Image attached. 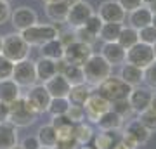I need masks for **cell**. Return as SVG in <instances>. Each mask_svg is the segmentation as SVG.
<instances>
[{
  "mask_svg": "<svg viewBox=\"0 0 156 149\" xmlns=\"http://www.w3.org/2000/svg\"><path fill=\"white\" fill-rule=\"evenodd\" d=\"M82 71H83V80L87 85L95 88L97 85L104 82L108 76H111L113 66L102 57L101 54H92L87 61L82 64Z\"/></svg>",
  "mask_w": 156,
  "mask_h": 149,
  "instance_id": "cell-1",
  "label": "cell"
},
{
  "mask_svg": "<svg viewBox=\"0 0 156 149\" xmlns=\"http://www.w3.org/2000/svg\"><path fill=\"white\" fill-rule=\"evenodd\" d=\"M38 113L31 108L24 95H19L14 102L9 104V123H12L14 127H30L31 123H35V120L38 118Z\"/></svg>",
  "mask_w": 156,
  "mask_h": 149,
  "instance_id": "cell-2",
  "label": "cell"
},
{
  "mask_svg": "<svg viewBox=\"0 0 156 149\" xmlns=\"http://www.w3.org/2000/svg\"><path fill=\"white\" fill-rule=\"evenodd\" d=\"M30 50H31V47L26 44V40L21 37L19 31L2 37V55H5L9 61L17 62L26 59V57H30Z\"/></svg>",
  "mask_w": 156,
  "mask_h": 149,
  "instance_id": "cell-3",
  "label": "cell"
},
{
  "mask_svg": "<svg viewBox=\"0 0 156 149\" xmlns=\"http://www.w3.org/2000/svg\"><path fill=\"white\" fill-rule=\"evenodd\" d=\"M57 35H59L57 24H44V23H35L33 26L21 31V37L26 40L30 47H40L49 40L57 38Z\"/></svg>",
  "mask_w": 156,
  "mask_h": 149,
  "instance_id": "cell-4",
  "label": "cell"
},
{
  "mask_svg": "<svg viewBox=\"0 0 156 149\" xmlns=\"http://www.w3.org/2000/svg\"><path fill=\"white\" fill-rule=\"evenodd\" d=\"M130 85L123 82L120 76H108L104 82L97 85L95 90L99 92L102 97H106L109 102H115V101H122V99H127L128 94H130Z\"/></svg>",
  "mask_w": 156,
  "mask_h": 149,
  "instance_id": "cell-5",
  "label": "cell"
},
{
  "mask_svg": "<svg viewBox=\"0 0 156 149\" xmlns=\"http://www.w3.org/2000/svg\"><path fill=\"white\" fill-rule=\"evenodd\" d=\"M156 61V54H154V47L142 42H137L135 45H132L130 49H127L125 54V62L134 64L137 68H147L151 62Z\"/></svg>",
  "mask_w": 156,
  "mask_h": 149,
  "instance_id": "cell-6",
  "label": "cell"
},
{
  "mask_svg": "<svg viewBox=\"0 0 156 149\" xmlns=\"http://www.w3.org/2000/svg\"><path fill=\"white\" fill-rule=\"evenodd\" d=\"M11 78L21 88H30L31 85H35V83L38 82L37 80V71H35V61L26 57L23 61L14 62V69H12Z\"/></svg>",
  "mask_w": 156,
  "mask_h": 149,
  "instance_id": "cell-7",
  "label": "cell"
},
{
  "mask_svg": "<svg viewBox=\"0 0 156 149\" xmlns=\"http://www.w3.org/2000/svg\"><path fill=\"white\" fill-rule=\"evenodd\" d=\"M94 12H95L94 7L90 5L89 2L78 0V2H75V4L69 5L64 24H66L68 28H71V30L73 28H78V26H83L85 23H87V19H89Z\"/></svg>",
  "mask_w": 156,
  "mask_h": 149,
  "instance_id": "cell-8",
  "label": "cell"
},
{
  "mask_svg": "<svg viewBox=\"0 0 156 149\" xmlns=\"http://www.w3.org/2000/svg\"><path fill=\"white\" fill-rule=\"evenodd\" d=\"M92 54H94L92 45L83 44V42H78V40H73L71 44H68L66 47H64V55H62V59L66 62H69V64H78V66H82Z\"/></svg>",
  "mask_w": 156,
  "mask_h": 149,
  "instance_id": "cell-9",
  "label": "cell"
},
{
  "mask_svg": "<svg viewBox=\"0 0 156 149\" xmlns=\"http://www.w3.org/2000/svg\"><path fill=\"white\" fill-rule=\"evenodd\" d=\"M83 109H85V118H87L89 122L95 123L97 118H99L102 113H106L108 109H111V102H109L106 97H102L99 92H92V94L89 95V99L85 101Z\"/></svg>",
  "mask_w": 156,
  "mask_h": 149,
  "instance_id": "cell-10",
  "label": "cell"
},
{
  "mask_svg": "<svg viewBox=\"0 0 156 149\" xmlns=\"http://www.w3.org/2000/svg\"><path fill=\"white\" fill-rule=\"evenodd\" d=\"M23 95L26 97V101L31 104V108L38 115L47 113V106L50 102V94L47 92V88H45L44 83H35V85H31L28 88V92L23 94Z\"/></svg>",
  "mask_w": 156,
  "mask_h": 149,
  "instance_id": "cell-11",
  "label": "cell"
},
{
  "mask_svg": "<svg viewBox=\"0 0 156 149\" xmlns=\"http://www.w3.org/2000/svg\"><path fill=\"white\" fill-rule=\"evenodd\" d=\"M9 21H11V24L14 26V30L21 33L23 30H26V28L33 26L35 23H38V16H37V12H35L31 7L21 5V7L12 9L11 19H9Z\"/></svg>",
  "mask_w": 156,
  "mask_h": 149,
  "instance_id": "cell-12",
  "label": "cell"
},
{
  "mask_svg": "<svg viewBox=\"0 0 156 149\" xmlns=\"http://www.w3.org/2000/svg\"><path fill=\"white\" fill-rule=\"evenodd\" d=\"M95 14L101 17L102 23H120V24H123L125 19H127V12L123 11L122 5L118 4L116 0H106V2H102Z\"/></svg>",
  "mask_w": 156,
  "mask_h": 149,
  "instance_id": "cell-13",
  "label": "cell"
},
{
  "mask_svg": "<svg viewBox=\"0 0 156 149\" xmlns=\"http://www.w3.org/2000/svg\"><path fill=\"white\" fill-rule=\"evenodd\" d=\"M153 90L151 88H146V87H132L130 88V94H128L127 101L132 111L134 113H142V111L149 109V104H151V99H153Z\"/></svg>",
  "mask_w": 156,
  "mask_h": 149,
  "instance_id": "cell-14",
  "label": "cell"
},
{
  "mask_svg": "<svg viewBox=\"0 0 156 149\" xmlns=\"http://www.w3.org/2000/svg\"><path fill=\"white\" fill-rule=\"evenodd\" d=\"M125 54H127V50L118 42H104L102 47H101V55L111 66H122L125 62Z\"/></svg>",
  "mask_w": 156,
  "mask_h": 149,
  "instance_id": "cell-15",
  "label": "cell"
},
{
  "mask_svg": "<svg viewBox=\"0 0 156 149\" xmlns=\"http://www.w3.org/2000/svg\"><path fill=\"white\" fill-rule=\"evenodd\" d=\"M122 128H123V133H127L128 137H132L139 146H144V144L151 139V132L137 120V118L128 120L127 123H123Z\"/></svg>",
  "mask_w": 156,
  "mask_h": 149,
  "instance_id": "cell-16",
  "label": "cell"
},
{
  "mask_svg": "<svg viewBox=\"0 0 156 149\" xmlns=\"http://www.w3.org/2000/svg\"><path fill=\"white\" fill-rule=\"evenodd\" d=\"M56 66H57V73L66 78L69 85L85 83L82 66H78V64H69V62H66L64 59H59V61H56Z\"/></svg>",
  "mask_w": 156,
  "mask_h": 149,
  "instance_id": "cell-17",
  "label": "cell"
},
{
  "mask_svg": "<svg viewBox=\"0 0 156 149\" xmlns=\"http://www.w3.org/2000/svg\"><path fill=\"white\" fill-rule=\"evenodd\" d=\"M123 123H125V120L118 115L116 111L108 109L106 113H102V115L97 118L95 125H97L99 130H102V132H116V130H120V128L123 127Z\"/></svg>",
  "mask_w": 156,
  "mask_h": 149,
  "instance_id": "cell-18",
  "label": "cell"
},
{
  "mask_svg": "<svg viewBox=\"0 0 156 149\" xmlns=\"http://www.w3.org/2000/svg\"><path fill=\"white\" fill-rule=\"evenodd\" d=\"M118 76L122 78L127 85H130V87H139L140 83L144 82V69L134 66V64L123 62L122 68H120V75Z\"/></svg>",
  "mask_w": 156,
  "mask_h": 149,
  "instance_id": "cell-19",
  "label": "cell"
},
{
  "mask_svg": "<svg viewBox=\"0 0 156 149\" xmlns=\"http://www.w3.org/2000/svg\"><path fill=\"white\" fill-rule=\"evenodd\" d=\"M44 85L47 88V92L50 94V97H68L69 88H71V85L68 83V80L62 75H59V73L54 75L52 78H49Z\"/></svg>",
  "mask_w": 156,
  "mask_h": 149,
  "instance_id": "cell-20",
  "label": "cell"
},
{
  "mask_svg": "<svg viewBox=\"0 0 156 149\" xmlns=\"http://www.w3.org/2000/svg\"><path fill=\"white\" fill-rule=\"evenodd\" d=\"M128 14V26L135 28V30H140L144 26H149L151 24V16H153V11H151L147 5H140L134 11L127 12Z\"/></svg>",
  "mask_w": 156,
  "mask_h": 149,
  "instance_id": "cell-21",
  "label": "cell"
},
{
  "mask_svg": "<svg viewBox=\"0 0 156 149\" xmlns=\"http://www.w3.org/2000/svg\"><path fill=\"white\" fill-rule=\"evenodd\" d=\"M17 144H19L17 127H14L9 122L0 123V149H11Z\"/></svg>",
  "mask_w": 156,
  "mask_h": 149,
  "instance_id": "cell-22",
  "label": "cell"
},
{
  "mask_svg": "<svg viewBox=\"0 0 156 149\" xmlns=\"http://www.w3.org/2000/svg\"><path fill=\"white\" fill-rule=\"evenodd\" d=\"M35 71H37V80L42 82V83H45L49 78H52L54 75H57L56 61H52V59H47V57H42V55H40L38 59L35 61Z\"/></svg>",
  "mask_w": 156,
  "mask_h": 149,
  "instance_id": "cell-23",
  "label": "cell"
},
{
  "mask_svg": "<svg viewBox=\"0 0 156 149\" xmlns=\"http://www.w3.org/2000/svg\"><path fill=\"white\" fill-rule=\"evenodd\" d=\"M21 87L17 85L12 78H7V80H0V101L5 102V104H11L21 95Z\"/></svg>",
  "mask_w": 156,
  "mask_h": 149,
  "instance_id": "cell-24",
  "label": "cell"
},
{
  "mask_svg": "<svg viewBox=\"0 0 156 149\" xmlns=\"http://www.w3.org/2000/svg\"><path fill=\"white\" fill-rule=\"evenodd\" d=\"M38 49H40V55L42 57H47V59H52V61H59L64 55V45L61 44L59 38L49 40V42L40 45Z\"/></svg>",
  "mask_w": 156,
  "mask_h": 149,
  "instance_id": "cell-25",
  "label": "cell"
},
{
  "mask_svg": "<svg viewBox=\"0 0 156 149\" xmlns=\"http://www.w3.org/2000/svg\"><path fill=\"white\" fill-rule=\"evenodd\" d=\"M68 9H69V4L66 0L54 2V4H45V16L49 17L52 23H64L66 21Z\"/></svg>",
  "mask_w": 156,
  "mask_h": 149,
  "instance_id": "cell-26",
  "label": "cell"
},
{
  "mask_svg": "<svg viewBox=\"0 0 156 149\" xmlns=\"http://www.w3.org/2000/svg\"><path fill=\"white\" fill-rule=\"evenodd\" d=\"M94 92V88L87 85V83H78V85H71L69 88V94H68V101L71 104H78L83 106L85 101L89 99V95Z\"/></svg>",
  "mask_w": 156,
  "mask_h": 149,
  "instance_id": "cell-27",
  "label": "cell"
},
{
  "mask_svg": "<svg viewBox=\"0 0 156 149\" xmlns=\"http://www.w3.org/2000/svg\"><path fill=\"white\" fill-rule=\"evenodd\" d=\"M35 137L38 139L42 147H54L57 142V130L50 123H47V125H42L38 128V132H37Z\"/></svg>",
  "mask_w": 156,
  "mask_h": 149,
  "instance_id": "cell-28",
  "label": "cell"
},
{
  "mask_svg": "<svg viewBox=\"0 0 156 149\" xmlns=\"http://www.w3.org/2000/svg\"><path fill=\"white\" fill-rule=\"evenodd\" d=\"M122 28L123 24H120V23H102L99 33H97V40H102V44L104 42H116Z\"/></svg>",
  "mask_w": 156,
  "mask_h": 149,
  "instance_id": "cell-29",
  "label": "cell"
},
{
  "mask_svg": "<svg viewBox=\"0 0 156 149\" xmlns=\"http://www.w3.org/2000/svg\"><path fill=\"white\" fill-rule=\"evenodd\" d=\"M73 135L76 139V142L80 146H85V144H89L92 139H94V128L92 125L87 122H80V123H75V127H73Z\"/></svg>",
  "mask_w": 156,
  "mask_h": 149,
  "instance_id": "cell-30",
  "label": "cell"
},
{
  "mask_svg": "<svg viewBox=\"0 0 156 149\" xmlns=\"http://www.w3.org/2000/svg\"><path fill=\"white\" fill-rule=\"evenodd\" d=\"M116 42L122 45L125 50L130 49L132 45H135L137 42H139L137 30H135V28H132V26H125V24H123V28H122V31H120V35H118Z\"/></svg>",
  "mask_w": 156,
  "mask_h": 149,
  "instance_id": "cell-31",
  "label": "cell"
},
{
  "mask_svg": "<svg viewBox=\"0 0 156 149\" xmlns=\"http://www.w3.org/2000/svg\"><path fill=\"white\" fill-rule=\"evenodd\" d=\"M69 104L71 102L68 101V97H50V102L47 106V113H50V116L66 115Z\"/></svg>",
  "mask_w": 156,
  "mask_h": 149,
  "instance_id": "cell-32",
  "label": "cell"
},
{
  "mask_svg": "<svg viewBox=\"0 0 156 149\" xmlns=\"http://www.w3.org/2000/svg\"><path fill=\"white\" fill-rule=\"evenodd\" d=\"M115 144L113 132H102L101 130L97 135H94V149H111Z\"/></svg>",
  "mask_w": 156,
  "mask_h": 149,
  "instance_id": "cell-33",
  "label": "cell"
},
{
  "mask_svg": "<svg viewBox=\"0 0 156 149\" xmlns=\"http://www.w3.org/2000/svg\"><path fill=\"white\" fill-rule=\"evenodd\" d=\"M137 120H139L151 133L156 132V113H153L151 109H146V111H142V113H137Z\"/></svg>",
  "mask_w": 156,
  "mask_h": 149,
  "instance_id": "cell-34",
  "label": "cell"
},
{
  "mask_svg": "<svg viewBox=\"0 0 156 149\" xmlns=\"http://www.w3.org/2000/svg\"><path fill=\"white\" fill-rule=\"evenodd\" d=\"M137 35H139V42H142V44H147V45L156 44V28L153 24L137 30Z\"/></svg>",
  "mask_w": 156,
  "mask_h": 149,
  "instance_id": "cell-35",
  "label": "cell"
},
{
  "mask_svg": "<svg viewBox=\"0 0 156 149\" xmlns=\"http://www.w3.org/2000/svg\"><path fill=\"white\" fill-rule=\"evenodd\" d=\"M66 116L68 120L71 123H80V122H85V109L83 106H78V104H69L66 111Z\"/></svg>",
  "mask_w": 156,
  "mask_h": 149,
  "instance_id": "cell-36",
  "label": "cell"
},
{
  "mask_svg": "<svg viewBox=\"0 0 156 149\" xmlns=\"http://www.w3.org/2000/svg\"><path fill=\"white\" fill-rule=\"evenodd\" d=\"M111 109L116 111V113L122 116L125 122H127V118H130V115L134 113L127 99H122V101H115V102H111Z\"/></svg>",
  "mask_w": 156,
  "mask_h": 149,
  "instance_id": "cell-37",
  "label": "cell"
},
{
  "mask_svg": "<svg viewBox=\"0 0 156 149\" xmlns=\"http://www.w3.org/2000/svg\"><path fill=\"white\" fill-rule=\"evenodd\" d=\"M73 35H75V40H78V42H83V44H89V45H92L95 40H97L94 35L89 33V31H87L83 26L73 28Z\"/></svg>",
  "mask_w": 156,
  "mask_h": 149,
  "instance_id": "cell-38",
  "label": "cell"
},
{
  "mask_svg": "<svg viewBox=\"0 0 156 149\" xmlns=\"http://www.w3.org/2000/svg\"><path fill=\"white\" fill-rule=\"evenodd\" d=\"M101 26H102V21H101V17L97 16V14H92V16L87 19V23L83 24V28L89 31V33H92L97 38V33H99V30H101Z\"/></svg>",
  "mask_w": 156,
  "mask_h": 149,
  "instance_id": "cell-39",
  "label": "cell"
},
{
  "mask_svg": "<svg viewBox=\"0 0 156 149\" xmlns=\"http://www.w3.org/2000/svg\"><path fill=\"white\" fill-rule=\"evenodd\" d=\"M80 144L76 142L75 135H66V137H57V142L54 149H78Z\"/></svg>",
  "mask_w": 156,
  "mask_h": 149,
  "instance_id": "cell-40",
  "label": "cell"
},
{
  "mask_svg": "<svg viewBox=\"0 0 156 149\" xmlns=\"http://www.w3.org/2000/svg\"><path fill=\"white\" fill-rule=\"evenodd\" d=\"M12 69H14V62L9 61L5 55L0 54V80H7L12 76Z\"/></svg>",
  "mask_w": 156,
  "mask_h": 149,
  "instance_id": "cell-41",
  "label": "cell"
},
{
  "mask_svg": "<svg viewBox=\"0 0 156 149\" xmlns=\"http://www.w3.org/2000/svg\"><path fill=\"white\" fill-rule=\"evenodd\" d=\"M144 82L149 88H156V61L144 68Z\"/></svg>",
  "mask_w": 156,
  "mask_h": 149,
  "instance_id": "cell-42",
  "label": "cell"
},
{
  "mask_svg": "<svg viewBox=\"0 0 156 149\" xmlns=\"http://www.w3.org/2000/svg\"><path fill=\"white\" fill-rule=\"evenodd\" d=\"M11 5H9V0H0V24H4L11 19Z\"/></svg>",
  "mask_w": 156,
  "mask_h": 149,
  "instance_id": "cell-43",
  "label": "cell"
},
{
  "mask_svg": "<svg viewBox=\"0 0 156 149\" xmlns=\"http://www.w3.org/2000/svg\"><path fill=\"white\" fill-rule=\"evenodd\" d=\"M19 146H21L23 149H40L42 147L40 142H38V139L35 137V135H26V137L19 142Z\"/></svg>",
  "mask_w": 156,
  "mask_h": 149,
  "instance_id": "cell-44",
  "label": "cell"
},
{
  "mask_svg": "<svg viewBox=\"0 0 156 149\" xmlns=\"http://www.w3.org/2000/svg\"><path fill=\"white\" fill-rule=\"evenodd\" d=\"M116 2L122 5V9L125 12H130V11H134V9L142 5V0H116Z\"/></svg>",
  "mask_w": 156,
  "mask_h": 149,
  "instance_id": "cell-45",
  "label": "cell"
},
{
  "mask_svg": "<svg viewBox=\"0 0 156 149\" xmlns=\"http://www.w3.org/2000/svg\"><path fill=\"white\" fill-rule=\"evenodd\" d=\"M9 122V104L0 101V123Z\"/></svg>",
  "mask_w": 156,
  "mask_h": 149,
  "instance_id": "cell-46",
  "label": "cell"
},
{
  "mask_svg": "<svg viewBox=\"0 0 156 149\" xmlns=\"http://www.w3.org/2000/svg\"><path fill=\"white\" fill-rule=\"evenodd\" d=\"M122 142L125 144V146H127L128 149H137V147H139V144L135 142L134 139H132V137H128L127 133H123V132H122Z\"/></svg>",
  "mask_w": 156,
  "mask_h": 149,
  "instance_id": "cell-47",
  "label": "cell"
},
{
  "mask_svg": "<svg viewBox=\"0 0 156 149\" xmlns=\"http://www.w3.org/2000/svg\"><path fill=\"white\" fill-rule=\"evenodd\" d=\"M149 109L153 113H156V94H153V99H151V104H149Z\"/></svg>",
  "mask_w": 156,
  "mask_h": 149,
  "instance_id": "cell-48",
  "label": "cell"
},
{
  "mask_svg": "<svg viewBox=\"0 0 156 149\" xmlns=\"http://www.w3.org/2000/svg\"><path fill=\"white\" fill-rule=\"evenodd\" d=\"M111 149H128V147H127V146H125V144L122 142V140H120L118 144H113V147H111Z\"/></svg>",
  "mask_w": 156,
  "mask_h": 149,
  "instance_id": "cell-49",
  "label": "cell"
},
{
  "mask_svg": "<svg viewBox=\"0 0 156 149\" xmlns=\"http://www.w3.org/2000/svg\"><path fill=\"white\" fill-rule=\"evenodd\" d=\"M151 24L156 28V12H153V16H151Z\"/></svg>",
  "mask_w": 156,
  "mask_h": 149,
  "instance_id": "cell-50",
  "label": "cell"
},
{
  "mask_svg": "<svg viewBox=\"0 0 156 149\" xmlns=\"http://www.w3.org/2000/svg\"><path fill=\"white\" fill-rule=\"evenodd\" d=\"M153 2H156V0H142V5H147V7H149Z\"/></svg>",
  "mask_w": 156,
  "mask_h": 149,
  "instance_id": "cell-51",
  "label": "cell"
},
{
  "mask_svg": "<svg viewBox=\"0 0 156 149\" xmlns=\"http://www.w3.org/2000/svg\"><path fill=\"white\" fill-rule=\"evenodd\" d=\"M44 2V5L45 4H54V2H62V0H42Z\"/></svg>",
  "mask_w": 156,
  "mask_h": 149,
  "instance_id": "cell-52",
  "label": "cell"
},
{
  "mask_svg": "<svg viewBox=\"0 0 156 149\" xmlns=\"http://www.w3.org/2000/svg\"><path fill=\"white\" fill-rule=\"evenodd\" d=\"M149 9H151L153 12H156V2H153V4H151V5H149Z\"/></svg>",
  "mask_w": 156,
  "mask_h": 149,
  "instance_id": "cell-53",
  "label": "cell"
},
{
  "mask_svg": "<svg viewBox=\"0 0 156 149\" xmlns=\"http://www.w3.org/2000/svg\"><path fill=\"white\" fill-rule=\"evenodd\" d=\"M78 149H94V147H90L89 144H85V146H80V147H78Z\"/></svg>",
  "mask_w": 156,
  "mask_h": 149,
  "instance_id": "cell-54",
  "label": "cell"
},
{
  "mask_svg": "<svg viewBox=\"0 0 156 149\" xmlns=\"http://www.w3.org/2000/svg\"><path fill=\"white\" fill-rule=\"evenodd\" d=\"M0 54H2V35H0Z\"/></svg>",
  "mask_w": 156,
  "mask_h": 149,
  "instance_id": "cell-55",
  "label": "cell"
},
{
  "mask_svg": "<svg viewBox=\"0 0 156 149\" xmlns=\"http://www.w3.org/2000/svg\"><path fill=\"white\" fill-rule=\"evenodd\" d=\"M11 149H23V147L19 146V144H17V146H14V147H11Z\"/></svg>",
  "mask_w": 156,
  "mask_h": 149,
  "instance_id": "cell-56",
  "label": "cell"
},
{
  "mask_svg": "<svg viewBox=\"0 0 156 149\" xmlns=\"http://www.w3.org/2000/svg\"><path fill=\"white\" fill-rule=\"evenodd\" d=\"M40 149H54V147H40Z\"/></svg>",
  "mask_w": 156,
  "mask_h": 149,
  "instance_id": "cell-57",
  "label": "cell"
},
{
  "mask_svg": "<svg viewBox=\"0 0 156 149\" xmlns=\"http://www.w3.org/2000/svg\"><path fill=\"white\" fill-rule=\"evenodd\" d=\"M153 47H154V54H156V44H154V45H153Z\"/></svg>",
  "mask_w": 156,
  "mask_h": 149,
  "instance_id": "cell-58",
  "label": "cell"
}]
</instances>
